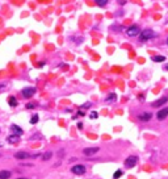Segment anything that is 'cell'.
<instances>
[{
	"instance_id": "obj_1",
	"label": "cell",
	"mask_w": 168,
	"mask_h": 179,
	"mask_svg": "<svg viewBox=\"0 0 168 179\" xmlns=\"http://www.w3.org/2000/svg\"><path fill=\"white\" fill-rule=\"evenodd\" d=\"M138 37L141 41H148V39L156 37V33H155L152 29H144V30H142L141 33L138 34Z\"/></svg>"
},
{
	"instance_id": "obj_2",
	"label": "cell",
	"mask_w": 168,
	"mask_h": 179,
	"mask_svg": "<svg viewBox=\"0 0 168 179\" xmlns=\"http://www.w3.org/2000/svg\"><path fill=\"white\" fill-rule=\"evenodd\" d=\"M139 33H141V29H139L138 25L129 26V28L126 29V34H127L129 37H135V36H138Z\"/></svg>"
},
{
	"instance_id": "obj_3",
	"label": "cell",
	"mask_w": 168,
	"mask_h": 179,
	"mask_svg": "<svg viewBox=\"0 0 168 179\" xmlns=\"http://www.w3.org/2000/svg\"><path fill=\"white\" fill-rule=\"evenodd\" d=\"M136 162H138V158H136L135 155H130V157H127L126 161H125V167L126 168H133L134 166L136 165Z\"/></svg>"
},
{
	"instance_id": "obj_4",
	"label": "cell",
	"mask_w": 168,
	"mask_h": 179,
	"mask_svg": "<svg viewBox=\"0 0 168 179\" xmlns=\"http://www.w3.org/2000/svg\"><path fill=\"white\" fill-rule=\"evenodd\" d=\"M21 94H22L24 97L29 99V97H32L34 94H36V88H34V87H26V88H24L22 91H21Z\"/></svg>"
},
{
	"instance_id": "obj_5",
	"label": "cell",
	"mask_w": 168,
	"mask_h": 179,
	"mask_svg": "<svg viewBox=\"0 0 168 179\" xmlns=\"http://www.w3.org/2000/svg\"><path fill=\"white\" fill-rule=\"evenodd\" d=\"M71 171H72L75 175H83V174L85 173V166H83V165H75V166H72Z\"/></svg>"
},
{
	"instance_id": "obj_6",
	"label": "cell",
	"mask_w": 168,
	"mask_h": 179,
	"mask_svg": "<svg viewBox=\"0 0 168 179\" xmlns=\"http://www.w3.org/2000/svg\"><path fill=\"white\" fill-rule=\"evenodd\" d=\"M167 116H168V108H162V109L158 111V113H156L158 120H164Z\"/></svg>"
},
{
	"instance_id": "obj_7",
	"label": "cell",
	"mask_w": 168,
	"mask_h": 179,
	"mask_svg": "<svg viewBox=\"0 0 168 179\" xmlns=\"http://www.w3.org/2000/svg\"><path fill=\"white\" fill-rule=\"evenodd\" d=\"M99 150H100L99 147H87V149L83 150V154L87 155V157H91V155L96 154V153L99 152Z\"/></svg>"
},
{
	"instance_id": "obj_8",
	"label": "cell",
	"mask_w": 168,
	"mask_h": 179,
	"mask_svg": "<svg viewBox=\"0 0 168 179\" xmlns=\"http://www.w3.org/2000/svg\"><path fill=\"white\" fill-rule=\"evenodd\" d=\"M168 101V96H163V97H160V99H158L156 101H154L152 103V107H162L163 104H165V103Z\"/></svg>"
},
{
	"instance_id": "obj_9",
	"label": "cell",
	"mask_w": 168,
	"mask_h": 179,
	"mask_svg": "<svg viewBox=\"0 0 168 179\" xmlns=\"http://www.w3.org/2000/svg\"><path fill=\"white\" fill-rule=\"evenodd\" d=\"M151 117H152V115L150 112H144V113H141V115L138 116V118L141 121H150L151 120Z\"/></svg>"
},
{
	"instance_id": "obj_10",
	"label": "cell",
	"mask_w": 168,
	"mask_h": 179,
	"mask_svg": "<svg viewBox=\"0 0 168 179\" xmlns=\"http://www.w3.org/2000/svg\"><path fill=\"white\" fill-rule=\"evenodd\" d=\"M10 129H12L13 134H16V136H21V134H22V129L18 125H15V124H13V125L10 126Z\"/></svg>"
},
{
	"instance_id": "obj_11",
	"label": "cell",
	"mask_w": 168,
	"mask_h": 179,
	"mask_svg": "<svg viewBox=\"0 0 168 179\" xmlns=\"http://www.w3.org/2000/svg\"><path fill=\"white\" fill-rule=\"evenodd\" d=\"M15 157L17 158V159H25V158L30 157V155H29L26 152H17V153L15 154Z\"/></svg>"
},
{
	"instance_id": "obj_12",
	"label": "cell",
	"mask_w": 168,
	"mask_h": 179,
	"mask_svg": "<svg viewBox=\"0 0 168 179\" xmlns=\"http://www.w3.org/2000/svg\"><path fill=\"white\" fill-rule=\"evenodd\" d=\"M10 171L9 170H1L0 171V179H8L10 176Z\"/></svg>"
},
{
	"instance_id": "obj_13",
	"label": "cell",
	"mask_w": 168,
	"mask_h": 179,
	"mask_svg": "<svg viewBox=\"0 0 168 179\" xmlns=\"http://www.w3.org/2000/svg\"><path fill=\"white\" fill-rule=\"evenodd\" d=\"M18 140H20V136H16V134H12V136L8 137V142L9 144H17Z\"/></svg>"
},
{
	"instance_id": "obj_14",
	"label": "cell",
	"mask_w": 168,
	"mask_h": 179,
	"mask_svg": "<svg viewBox=\"0 0 168 179\" xmlns=\"http://www.w3.org/2000/svg\"><path fill=\"white\" fill-rule=\"evenodd\" d=\"M116 99H117V95L116 94H109V96L105 99V103H112V101H114Z\"/></svg>"
},
{
	"instance_id": "obj_15",
	"label": "cell",
	"mask_w": 168,
	"mask_h": 179,
	"mask_svg": "<svg viewBox=\"0 0 168 179\" xmlns=\"http://www.w3.org/2000/svg\"><path fill=\"white\" fill-rule=\"evenodd\" d=\"M8 103H9L10 107H16V105H17V100H16L15 96H9V99H8Z\"/></svg>"
},
{
	"instance_id": "obj_16",
	"label": "cell",
	"mask_w": 168,
	"mask_h": 179,
	"mask_svg": "<svg viewBox=\"0 0 168 179\" xmlns=\"http://www.w3.org/2000/svg\"><path fill=\"white\" fill-rule=\"evenodd\" d=\"M51 157H52V153L51 152H46L45 154H42V161H49Z\"/></svg>"
},
{
	"instance_id": "obj_17",
	"label": "cell",
	"mask_w": 168,
	"mask_h": 179,
	"mask_svg": "<svg viewBox=\"0 0 168 179\" xmlns=\"http://www.w3.org/2000/svg\"><path fill=\"white\" fill-rule=\"evenodd\" d=\"M152 61H154V62H164V61H165V57H163V55L152 57Z\"/></svg>"
},
{
	"instance_id": "obj_18",
	"label": "cell",
	"mask_w": 168,
	"mask_h": 179,
	"mask_svg": "<svg viewBox=\"0 0 168 179\" xmlns=\"http://www.w3.org/2000/svg\"><path fill=\"white\" fill-rule=\"evenodd\" d=\"M94 3H96L99 7H105L108 3V0H94Z\"/></svg>"
},
{
	"instance_id": "obj_19",
	"label": "cell",
	"mask_w": 168,
	"mask_h": 179,
	"mask_svg": "<svg viewBox=\"0 0 168 179\" xmlns=\"http://www.w3.org/2000/svg\"><path fill=\"white\" fill-rule=\"evenodd\" d=\"M37 123H38V115L32 116V118H30V124H37Z\"/></svg>"
},
{
	"instance_id": "obj_20",
	"label": "cell",
	"mask_w": 168,
	"mask_h": 179,
	"mask_svg": "<svg viewBox=\"0 0 168 179\" xmlns=\"http://www.w3.org/2000/svg\"><path fill=\"white\" fill-rule=\"evenodd\" d=\"M121 175H122V171H121V170H117L114 174H113V178H114V179H118Z\"/></svg>"
},
{
	"instance_id": "obj_21",
	"label": "cell",
	"mask_w": 168,
	"mask_h": 179,
	"mask_svg": "<svg viewBox=\"0 0 168 179\" xmlns=\"http://www.w3.org/2000/svg\"><path fill=\"white\" fill-rule=\"evenodd\" d=\"M89 117H91V118H97V117H99V113H97V112H91Z\"/></svg>"
},
{
	"instance_id": "obj_22",
	"label": "cell",
	"mask_w": 168,
	"mask_h": 179,
	"mask_svg": "<svg viewBox=\"0 0 168 179\" xmlns=\"http://www.w3.org/2000/svg\"><path fill=\"white\" fill-rule=\"evenodd\" d=\"M88 107H91V103H89V101H87L85 104H83L80 108H83V109H85V108H88Z\"/></svg>"
},
{
	"instance_id": "obj_23",
	"label": "cell",
	"mask_w": 168,
	"mask_h": 179,
	"mask_svg": "<svg viewBox=\"0 0 168 179\" xmlns=\"http://www.w3.org/2000/svg\"><path fill=\"white\" fill-rule=\"evenodd\" d=\"M26 109H33L34 108V104H32V103H29V104H26Z\"/></svg>"
},
{
	"instance_id": "obj_24",
	"label": "cell",
	"mask_w": 168,
	"mask_h": 179,
	"mask_svg": "<svg viewBox=\"0 0 168 179\" xmlns=\"http://www.w3.org/2000/svg\"><path fill=\"white\" fill-rule=\"evenodd\" d=\"M118 3H120L121 5H123V4H125V3H126V1H125V0H118Z\"/></svg>"
},
{
	"instance_id": "obj_25",
	"label": "cell",
	"mask_w": 168,
	"mask_h": 179,
	"mask_svg": "<svg viewBox=\"0 0 168 179\" xmlns=\"http://www.w3.org/2000/svg\"><path fill=\"white\" fill-rule=\"evenodd\" d=\"M42 66H45V62H39L38 63V67H42Z\"/></svg>"
},
{
	"instance_id": "obj_26",
	"label": "cell",
	"mask_w": 168,
	"mask_h": 179,
	"mask_svg": "<svg viewBox=\"0 0 168 179\" xmlns=\"http://www.w3.org/2000/svg\"><path fill=\"white\" fill-rule=\"evenodd\" d=\"M4 87H5V86H4V84H0V91H1V90H3V88H4Z\"/></svg>"
},
{
	"instance_id": "obj_27",
	"label": "cell",
	"mask_w": 168,
	"mask_h": 179,
	"mask_svg": "<svg viewBox=\"0 0 168 179\" xmlns=\"http://www.w3.org/2000/svg\"><path fill=\"white\" fill-rule=\"evenodd\" d=\"M164 70H168V66H165V67H164Z\"/></svg>"
},
{
	"instance_id": "obj_28",
	"label": "cell",
	"mask_w": 168,
	"mask_h": 179,
	"mask_svg": "<svg viewBox=\"0 0 168 179\" xmlns=\"http://www.w3.org/2000/svg\"><path fill=\"white\" fill-rule=\"evenodd\" d=\"M18 179H25V178H18Z\"/></svg>"
},
{
	"instance_id": "obj_29",
	"label": "cell",
	"mask_w": 168,
	"mask_h": 179,
	"mask_svg": "<svg viewBox=\"0 0 168 179\" xmlns=\"http://www.w3.org/2000/svg\"><path fill=\"white\" fill-rule=\"evenodd\" d=\"M167 45H168V38H167Z\"/></svg>"
},
{
	"instance_id": "obj_30",
	"label": "cell",
	"mask_w": 168,
	"mask_h": 179,
	"mask_svg": "<svg viewBox=\"0 0 168 179\" xmlns=\"http://www.w3.org/2000/svg\"><path fill=\"white\" fill-rule=\"evenodd\" d=\"M0 155H1V154H0Z\"/></svg>"
}]
</instances>
